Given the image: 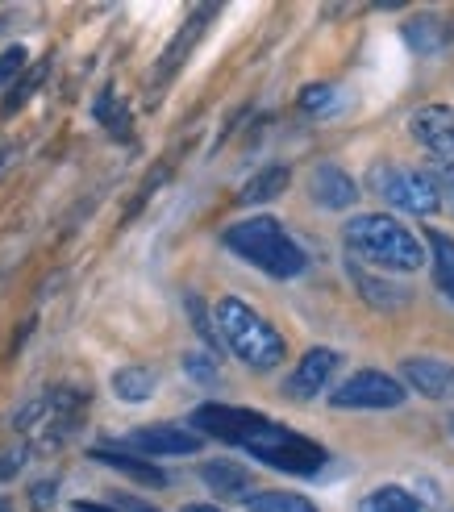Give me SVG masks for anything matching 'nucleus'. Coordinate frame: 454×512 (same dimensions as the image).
Listing matches in <instances>:
<instances>
[{
    "label": "nucleus",
    "mask_w": 454,
    "mask_h": 512,
    "mask_svg": "<svg viewBox=\"0 0 454 512\" xmlns=\"http://www.w3.org/2000/svg\"><path fill=\"white\" fill-rule=\"evenodd\" d=\"M213 321H217V338L234 350L238 363H246L250 371H271L284 363V338L263 313H255L246 300L238 296H225L217 300L213 309Z\"/></svg>",
    "instance_id": "1"
},
{
    "label": "nucleus",
    "mask_w": 454,
    "mask_h": 512,
    "mask_svg": "<svg viewBox=\"0 0 454 512\" xmlns=\"http://www.w3.org/2000/svg\"><path fill=\"white\" fill-rule=\"evenodd\" d=\"M225 246H230L238 259H246L250 267H259L275 279H292L305 271V250H300L288 229L275 221V217H250V221H238L225 229Z\"/></svg>",
    "instance_id": "2"
},
{
    "label": "nucleus",
    "mask_w": 454,
    "mask_h": 512,
    "mask_svg": "<svg viewBox=\"0 0 454 512\" xmlns=\"http://www.w3.org/2000/svg\"><path fill=\"white\" fill-rule=\"evenodd\" d=\"M346 250L359 254V259H367V263H375V267H384V271H417L425 263V250H421L417 234H409L405 225L384 217V213L350 217Z\"/></svg>",
    "instance_id": "3"
},
{
    "label": "nucleus",
    "mask_w": 454,
    "mask_h": 512,
    "mask_svg": "<svg viewBox=\"0 0 454 512\" xmlns=\"http://www.w3.org/2000/svg\"><path fill=\"white\" fill-rule=\"evenodd\" d=\"M84 404H88V396L84 392H75V388H50V392H42L38 400H30L17 413V433H25V446L30 450H55V446H63L75 429H80V421H84Z\"/></svg>",
    "instance_id": "4"
},
{
    "label": "nucleus",
    "mask_w": 454,
    "mask_h": 512,
    "mask_svg": "<svg viewBox=\"0 0 454 512\" xmlns=\"http://www.w3.org/2000/svg\"><path fill=\"white\" fill-rule=\"evenodd\" d=\"M242 450L255 454L259 463H267L275 471H288V475H317L325 467V450L317 442L300 438L288 425H275L271 417L242 442Z\"/></svg>",
    "instance_id": "5"
},
{
    "label": "nucleus",
    "mask_w": 454,
    "mask_h": 512,
    "mask_svg": "<svg viewBox=\"0 0 454 512\" xmlns=\"http://www.w3.org/2000/svg\"><path fill=\"white\" fill-rule=\"evenodd\" d=\"M375 188L388 204H396L400 213H413V217H430L442 209V196L434 175L413 171V167H380L375 171Z\"/></svg>",
    "instance_id": "6"
},
{
    "label": "nucleus",
    "mask_w": 454,
    "mask_h": 512,
    "mask_svg": "<svg viewBox=\"0 0 454 512\" xmlns=\"http://www.w3.org/2000/svg\"><path fill=\"white\" fill-rule=\"evenodd\" d=\"M405 388L384 375V371H359V375H350L342 388L330 396L334 408H400L405 404Z\"/></svg>",
    "instance_id": "7"
},
{
    "label": "nucleus",
    "mask_w": 454,
    "mask_h": 512,
    "mask_svg": "<svg viewBox=\"0 0 454 512\" xmlns=\"http://www.w3.org/2000/svg\"><path fill=\"white\" fill-rule=\"evenodd\" d=\"M263 421L267 417L255 413V408H234V404H200L192 413L196 433H209V438L230 442V446H242Z\"/></svg>",
    "instance_id": "8"
},
{
    "label": "nucleus",
    "mask_w": 454,
    "mask_h": 512,
    "mask_svg": "<svg viewBox=\"0 0 454 512\" xmlns=\"http://www.w3.org/2000/svg\"><path fill=\"white\" fill-rule=\"evenodd\" d=\"M125 446L138 450V454H150V458H171V454H196L200 450V433L188 429V425H146V429H134Z\"/></svg>",
    "instance_id": "9"
},
{
    "label": "nucleus",
    "mask_w": 454,
    "mask_h": 512,
    "mask_svg": "<svg viewBox=\"0 0 454 512\" xmlns=\"http://www.w3.org/2000/svg\"><path fill=\"white\" fill-rule=\"evenodd\" d=\"M409 130L413 138L438 155L442 163H454V109L450 105H425L409 117Z\"/></svg>",
    "instance_id": "10"
},
{
    "label": "nucleus",
    "mask_w": 454,
    "mask_h": 512,
    "mask_svg": "<svg viewBox=\"0 0 454 512\" xmlns=\"http://www.w3.org/2000/svg\"><path fill=\"white\" fill-rule=\"evenodd\" d=\"M400 375L409 379V388L421 392L425 400H450L454 396V363L442 358H405Z\"/></svg>",
    "instance_id": "11"
},
{
    "label": "nucleus",
    "mask_w": 454,
    "mask_h": 512,
    "mask_svg": "<svg viewBox=\"0 0 454 512\" xmlns=\"http://www.w3.org/2000/svg\"><path fill=\"white\" fill-rule=\"evenodd\" d=\"M209 17H213V9H196L188 21H184V30L171 38V46L163 50V59H159V67H155V80H150V88H155V96H159V88L171 80L175 71L184 67V59L192 55V46H196V38L205 34V25H209Z\"/></svg>",
    "instance_id": "12"
},
{
    "label": "nucleus",
    "mask_w": 454,
    "mask_h": 512,
    "mask_svg": "<svg viewBox=\"0 0 454 512\" xmlns=\"http://www.w3.org/2000/svg\"><path fill=\"white\" fill-rule=\"evenodd\" d=\"M334 367H338V354H334L330 346L309 350V354L296 363L292 379H288V396H292V400H309V396H317L325 383H330Z\"/></svg>",
    "instance_id": "13"
},
{
    "label": "nucleus",
    "mask_w": 454,
    "mask_h": 512,
    "mask_svg": "<svg viewBox=\"0 0 454 512\" xmlns=\"http://www.w3.org/2000/svg\"><path fill=\"white\" fill-rule=\"evenodd\" d=\"M309 188H313V200L321 204V209H350L355 196H359L355 179H350L342 167H334V163H321L313 171V179H309Z\"/></svg>",
    "instance_id": "14"
},
{
    "label": "nucleus",
    "mask_w": 454,
    "mask_h": 512,
    "mask_svg": "<svg viewBox=\"0 0 454 512\" xmlns=\"http://www.w3.org/2000/svg\"><path fill=\"white\" fill-rule=\"evenodd\" d=\"M200 479H205L209 492H217V496H242L246 500V488H250L246 467H238L234 458H213V463L200 467Z\"/></svg>",
    "instance_id": "15"
},
{
    "label": "nucleus",
    "mask_w": 454,
    "mask_h": 512,
    "mask_svg": "<svg viewBox=\"0 0 454 512\" xmlns=\"http://www.w3.org/2000/svg\"><path fill=\"white\" fill-rule=\"evenodd\" d=\"M92 458H96V463H105V467H113V471H121V475L138 479V483H146V488H163V483H167V475L155 463H146V458L121 454V450H105V446L92 450Z\"/></svg>",
    "instance_id": "16"
},
{
    "label": "nucleus",
    "mask_w": 454,
    "mask_h": 512,
    "mask_svg": "<svg viewBox=\"0 0 454 512\" xmlns=\"http://www.w3.org/2000/svg\"><path fill=\"white\" fill-rule=\"evenodd\" d=\"M92 113H96V121L105 125V130L117 138V142H130L134 138V130H130V105L117 96V88H105L96 96V105H92Z\"/></svg>",
    "instance_id": "17"
},
{
    "label": "nucleus",
    "mask_w": 454,
    "mask_h": 512,
    "mask_svg": "<svg viewBox=\"0 0 454 512\" xmlns=\"http://www.w3.org/2000/svg\"><path fill=\"white\" fill-rule=\"evenodd\" d=\"M155 388H159V375L150 367H121V371H113V392L125 404L150 400V396H155Z\"/></svg>",
    "instance_id": "18"
},
{
    "label": "nucleus",
    "mask_w": 454,
    "mask_h": 512,
    "mask_svg": "<svg viewBox=\"0 0 454 512\" xmlns=\"http://www.w3.org/2000/svg\"><path fill=\"white\" fill-rule=\"evenodd\" d=\"M288 179H292L288 167H263L259 175H250L246 184H242L238 200H242V204H267V200H275V196L288 188Z\"/></svg>",
    "instance_id": "19"
},
{
    "label": "nucleus",
    "mask_w": 454,
    "mask_h": 512,
    "mask_svg": "<svg viewBox=\"0 0 454 512\" xmlns=\"http://www.w3.org/2000/svg\"><path fill=\"white\" fill-rule=\"evenodd\" d=\"M425 242H430V254H434V284H438V292L446 300H454V238L430 229Z\"/></svg>",
    "instance_id": "20"
},
{
    "label": "nucleus",
    "mask_w": 454,
    "mask_h": 512,
    "mask_svg": "<svg viewBox=\"0 0 454 512\" xmlns=\"http://www.w3.org/2000/svg\"><path fill=\"white\" fill-rule=\"evenodd\" d=\"M446 25L438 21V17H413L409 25H405V42L417 50V55H438V50L446 46Z\"/></svg>",
    "instance_id": "21"
},
{
    "label": "nucleus",
    "mask_w": 454,
    "mask_h": 512,
    "mask_svg": "<svg viewBox=\"0 0 454 512\" xmlns=\"http://www.w3.org/2000/svg\"><path fill=\"white\" fill-rule=\"evenodd\" d=\"M363 512H421V500L405 488H396V483H384V488H375L363 500Z\"/></svg>",
    "instance_id": "22"
},
{
    "label": "nucleus",
    "mask_w": 454,
    "mask_h": 512,
    "mask_svg": "<svg viewBox=\"0 0 454 512\" xmlns=\"http://www.w3.org/2000/svg\"><path fill=\"white\" fill-rule=\"evenodd\" d=\"M246 512H317L296 492H246Z\"/></svg>",
    "instance_id": "23"
},
{
    "label": "nucleus",
    "mask_w": 454,
    "mask_h": 512,
    "mask_svg": "<svg viewBox=\"0 0 454 512\" xmlns=\"http://www.w3.org/2000/svg\"><path fill=\"white\" fill-rule=\"evenodd\" d=\"M46 75H50V59H42V63H38L34 71H25L21 80H17L13 88H9V96L0 100V117H13V113H17L21 105H25V100H30V96H34V92L42 88V80H46Z\"/></svg>",
    "instance_id": "24"
},
{
    "label": "nucleus",
    "mask_w": 454,
    "mask_h": 512,
    "mask_svg": "<svg viewBox=\"0 0 454 512\" xmlns=\"http://www.w3.org/2000/svg\"><path fill=\"white\" fill-rule=\"evenodd\" d=\"M355 271V279H359V288H363V296L371 300V304H384V309H396V304H405L409 300V292L405 288H392V284H380V279H371V275H363L359 267H350Z\"/></svg>",
    "instance_id": "25"
},
{
    "label": "nucleus",
    "mask_w": 454,
    "mask_h": 512,
    "mask_svg": "<svg viewBox=\"0 0 454 512\" xmlns=\"http://www.w3.org/2000/svg\"><path fill=\"white\" fill-rule=\"evenodd\" d=\"M25 63H30L25 46H9L5 55H0V88H5V84H17V75L25 71Z\"/></svg>",
    "instance_id": "26"
},
{
    "label": "nucleus",
    "mask_w": 454,
    "mask_h": 512,
    "mask_svg": "<svg viewBox=\"0 0 454 512\" xmlns=\"http://www.w3.org/2000/svg\"><path fill=\"white\" fill-rule=\"evenodd\" d=\"M334 105V88L330 84H309L305 92H300V109L305 113H325Z\"/></svg>",
    "instance_id": "27"
},
{
    "label": "nucleus",
    "mask_w": 454,
    "mask_h": 512,
    "mask_svg": "<svg viewBox=\"0 0 454 512\" xmlns=\"http://www.w3.org/2000/svg\"><path fill=\"white\" fill-rule=\"evenodd\" d=\"M188 313H192V321H196V334L217 350L221 338H217V329H213V321H209V313H205V304H200V296H188Z\"/></svg>",
    "instance_id": "28"
},
{
    "label": "nucleus",
    "mask_w": 454,
    "mask_h": 512,
    "mask_svg": "<svg viewBox=\"0 0 454 512\" xmlns=\"http://www.w3.org/2000/svg\"><path fill=\"white\" fill-rule=\"evenodd\" d=\"M184 371L196 383H217V367H213V358H205V354H184Z\"/></svg>",
    "instance_id": "29"
},
{
    "label": "nucleus",
    "mask_w": 454,
    "mask_h": 512,
    "mask_svg": "<svg viewBox=\"0 0 454 512\" xmlns=\"http://www.w3.org/2000/svg\"><path fill=\"white\" fill-rule=\"evenodd\" d=\"M25 458H30V446H13V450H5V454H0V479H13L21 467H25Z\"/></svg>",
    "instance_id": "30"
},
{
    "label": "nucleus",
    "mask_w": 454,
    "mask_h": 512,
    "mask_svg": "<svg viewBox=\"0 0 454 512\" xmlns=\"http://www.w3.org/2000/svg\"><path fill=\"white\" fill-rule=\"evenodd\" d=\"M55 492H59V483H55V479H38L34 488H30V504H34V512H46L50 504H55Z\"/></svg>",
    "instance_id": "31"
},
{
    "label": "nucleus",
    "mask_w": 454,
    "mask_h": 512,
    "mask_svg": "<svg viewBox=\"0 0 454 512\" xmlns=\"http://www.w3.org/2000/svg\"><path fill=\"white\" fill-rule=\"evenodd\" d=\"M434 184H438V196H442V204H446V209H450V217H454V163H442V167H438Z\"/></svg>",
    "instance_id": "32"
},
{
    "label": "nucleus",
    "mask_w": 454,
    "mask_h": 512,
    "mask_svg": "<svg viewBox=\"0 0 454 512\" xmlns=\"http://www.w3.org/2000/svg\"><path fill=\"white\" fill-rule=\"evenodd\" d=\"M117 512H159L155 504H146V500H134V496H117V504H113Z\"/></svg>",
    "instance_id": "33"
},
{
    "label": "nucleus",
    "mask_w": 454,
    "mask_h": 512,
    "mask_svg": "<svg viewBox=\"0 0 454 512\" xmlns=\"http://www.w3.org/2000/svg\"><path fill=\"white\" fill-rule=\"evenodd\" d=\"M71 512H117V508H113V504H92V500H80Z\"/></svg>",
    "instance_id": "34"
},
{
    "label": "nucleus",
    "mask_w": 454,
    "mask_h": 512,
    "mask_svg": "<svg viewBox=\"0 0 454 512\" xmlns=\"http://www.w3.org/2000/svg\"><path fill=\"white\" fill-rule=\"evenodd\" d=\"M184 512H221V508H213V504H188Z\"/></svg>",
    "instance_id": "35"
},
{
    "label": "nucleus",
    "mask_w": 454,
    "mask_h": 512,
    "mask_svg": "<svg viewBox=\"0 0 454 512\" xmlns=\"http://www.w3.org/2000/svg\"><path fill=\"white\" fill-rule=\"evenodd\" d=\"M9 155H13V146H0V171L9 167Z\"/></svg>",
    "instance_id": "36"
},
{
    "label": "nucleus",
    "mask_w": 454,
    "mask_h": 512,
    "mask_svg": "<svg viewBox=\"0 0 454 512\" xmlns=\"http://www.w3.org/2000/svg\"><path fill=\"white\" fill-rule=\"evenodd\" d=\"M0 512H13V500H5V496H0Z\"/></svg>",
    "instance_id": "37"
},
{
    "label": "nucleus",
    "mask_w": 454,
    "mask_h": 512,
    "mask_svg": "<svg viewBox=\"0 0 454 512\" xmlns=\"http://www.w3.org/2000/svg\"><path fill=\"white\" fill-rule=\"evenodd\" d=\"M450 425H454V421H450Z\"/></svg>",
    "instance_id": "38"
}]
</instances>
